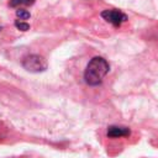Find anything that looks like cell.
<instances>
[{
	"mask_svg": "<svg viewBox=\"0 0 158 158\" xmlns=\"http://www.w3.org/2000/svg\"><path fill=\"white\" fill-rule=\"evenodd\" d=\"M110 65L106 59L102 57H94L86 65L84 72L85 83L90 86H96L101 84L105 75L109 73Z\"/></svg>",
	"mask_w": 158,
	"mask_h": 158,
	"instance_id": "1",
	"label": "cell"
},
{
	"mask_svg": "<svg viewBox=\"0 0 158 158\" xmlns=\"http://www.w3.org/2000/svg\"><path fill=\"white\" fill-rule=\"evenodd\" d=\"M22 67L31 73H41L47 69V60L38 54H30L22 59Z\"/></svg>",
	"mask_w": 158,
	"mask_h": 158,
	"instance_id": "2",
	"label": "cell"
},
{
	"mask_svg": "<svg viewBox=\"0 0 158 158\" xmlns=\"http://www.w3.org/2000/svg\"><path fill=\"white\" fill-rule=\"evenodd\" d=\"M101 17L116 27L121 26L123 22L127 21V16L118 10H104L101 12Z\"/></svg>",
	"mask_w": 158,
	"mask_h": 158,
	"instance_id": "3",
	"label": "cell"
},
{
	"mask_svg": "<svg viewBox=\"0 0 158 158\" xmlns=\"http://www.w3.org/2000/svg\"><path fill=\"white\" fill-rule=\"evenodd\" d=\"M131 131L128 127H123V126H109L106 135L110 138H120V137H127L130 136Z\"/></svg>",
	"mask_w": 158,
	"mask_h": 158,
	"instance_id": "4",
	"label": "cell"
},
{
	"mask_svg": "<svg viewBox=\"0 0 158 158\" xmlns=\"http://www.w3.org/2000/svg\"><path fill=\"white\" fill-rule=\"evenodd\" d=\"M36 0H10L9 1V5L11 7H19V6H28V5H32L35 4Z\"/></svg>",
	"mask_w": 158,
	"mask_h": 158,
	"instance_id": "5",
	"label": "cell"
},
{
	"mask_svg": "<svg viewBox=\"0 0 158 158\" xmlns=\"http://www.w3.org/2000/svg\"><path fill=\"white\" fill-rule=\"evenodd\" d=\"M15 27L20 31H28L30 30V25L22 20H16L15 21Z\"/></svg>",
	"mask_w": 158,
	"mask_h": 158,
	"instance_id": "6",
	"label": "cell"
},
{
	"mask_svg": "<svg viewBox=\"0 0 158 158\" xmlns=\"http://www.w3.org/2000/svg\"><path fill=\"white\" fill-rule=\"evenodd\" d=\"M16 16L19 20H28L30 19V12L27 10H23V9H19L16 10Z\"/></svg>",
	"mask_w": 158,
	"mask_h": 158,
	"instance_id": "7",
	"label": "cell"
}]
</instances>
